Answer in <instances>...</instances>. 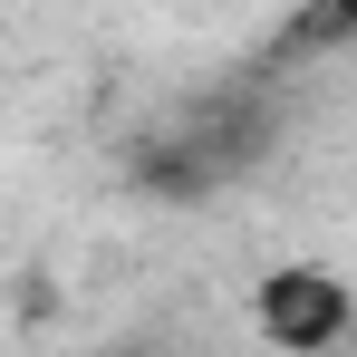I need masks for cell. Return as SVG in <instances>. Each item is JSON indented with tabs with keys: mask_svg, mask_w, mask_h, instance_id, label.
Here are the masks:
<instances>
[{
	"mask_svg": "<svg viewBox=\"0 0 357 357\" xmlns=\"http://www.w3.org/2000/svg\"><path fill=\"white\" fill-rule=\"evenodd\" d=\"M251 328L271 348H338V338H357V280L319 271V261H290L251 290Z\"/></svg>",
	"mask_w": 357,
	"mask_h": 357,
	"instance_id": "obj_1",
	"label": "cell"
}]
</instances>
